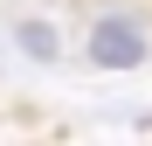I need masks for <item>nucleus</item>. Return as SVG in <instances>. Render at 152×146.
<instances>
[{"label": "nucleus", "mask_w": 152, "mask_h": 146, "mask_svg": "<svg viewBox=\"0 0 152 146\" xmlns=\"http://www.w3.org/2000/svg\"><path fill=\"white\" fill-rule=\"evenodd\" d=\"M83 56H90L97 70H138V63L152 56V28H145L138 14H97Z\"/></svg>", "instance_id": "nucleus-1"}, {"label": "nucleus", "mask_w": 152, "mask_h": 146, "mask_svg": "<svg viewBox=\"0 0 152 146\" xmlns=\"http://www.w3.org/2000/svg\"><path fill=\"white\" fill-rule=\"evenodd\" d=\"M14 35H21V49H28L35 63H56V28H48V21H21Z\"/></svg>", "instance_id": "nucleus-2"}]
</instances>
